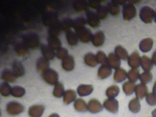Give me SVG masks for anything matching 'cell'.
Segmentation results:
<instances>
[{
	"instance_id": "obj_16",
	"label": "cell",
	"mask_w": 156,
	"mask_h": 117,
	"mask_svg": "<svg viewBox=\"0 0 156 117\" xmlns=\"http://www.w3.org/2000/svg\"><path fill=\"white\" fill-rule=\"evenodd\" d=\"M12 72L15 76L18 78L24 76L25 71L24 67L22 65V63L18 61H15L12 64Z\"/></svg>"
},
{
	"instance_id": "obj_1",
	"label": "cell",
	"mask_w": 156,
	"mask_h": 117,
	"mask_svg": "<svg viewBox=\"0 0 156 117\" xmlns=\"http://www.w3.org/2000/svg\"><path fill=\"white\" fill-rule=\"evenodd\" d=\"M22 39L23 43L30 49H35L40 44L39 37L34 33L24 35L22 37Z\"/></svg>"
},
{
	"instance_id": "obj_26",
	"label": "cell",
	"mask_w": 156,
	"mask_h": 117,
	"mask_svg": "<svg viewBox=\"0 0 156 117\" xmlns=\"http://www.w3.org/2000/svg\"><path fill=\"white\" fill-rule=\"evenodd\" d=\"M84 61L87 66L95 67L98 65L97 57L92 53H88L86 54L84 58Z\"/></svg>"
},
{
	"instance_id": "obj_33",
	"label": "cell",
	"mask_w": 156,
	"mask_h": 117,
	"mask_svg": "<svg viewBox=\"0 0 156 117\" xmlns=\"http://www.w3.org/2000/svg\"><path fill=\"white\" fill-rule=\"evenodd\" d=\"M108 12L112 16H116L120 13V7L119 5L114 2L112 1L111 2L108 3L107 5Z\"/></svg>"
},
{
	"instance_id": "obj_50",
	"label": "cell",
	"mask_w": 156,
	"mask_h": 117,
	"mask_svg": "<svg viewBox=\"0 0 156 117\" xmlns=\"http://www.w3.org/2000/svg\"><path fill=\"white\" fill-rule=\"evenodd\" d=\"M101 5V2L98 1H90L89 2V6L92 9H97Z\"/></svg>"
},
{
	"instance_id": "obj_48",
	"label": "cell",
	"mask_w": 156,
	"mask_h": 117,
	"mask_svg": "<svg viewBox=\"0 0 156 117\" xmlns=\"http://www.w3.org/2000/svg\"><path fill=\"white\" fill-rule=\"evenodd\" d=\"M146 101L150 105L154 106L156 105V95L153 93H148L146 96Z\"/></svg>"
},
{
	"instance_id": "obj_20",
	"label": "cell",
	"mask_w": 156,
	"mask_h": 117,
	"mask_svg": "<svg viewBox=\"0 0 156 117\" xmlns=\"http://www.w3.org/2000/svg\"><path fill=\"white\" fill-rule=\"evenodd\" d=\"M105 35L103 32L98 31L92 37V43L96 47L101 46L105 42Z\"/></svg>"
},
{
	"instance_id": "obj_52",
	"label": "cell",
	"mask_w": 156,
	"mask_h": 117,
	"mask_svg": "<svg viewBox=\"0 0 156 117\" xmlns=\"http://www.w3.org/2000/svg\"><path fill=\"white\" fill-rule=\"evenodd\" d=\"M113 1L116 4H117L118 5H123L126 3V1H115V0H114Z\"/></svg>"
},
{
	"instance_id": "obj_55",
	"label": "cell",
	"mask_w": 156,
	"mask_h": 117,
	"mask_svg": "<svg viewBox=\"0 0 156 117\" xmlns=\"http://www.w3.org/2000/svg\"><path fill=\"white\" fill-rule=\"evenodd\" d=\"M152 115H153V117H156V108L154 110H153V111H152Z\"/></svg>"
},
{
	"instance_id": "obj_46",
	"label": "cell",
	"mask_w": 156,
	"mask_h": 117,
	"mask_svg": "<svg viewBox=\"0 0 156 117\" xmlns=\"http://www.w3.org/2000/svg\"><path fill=\"white\" fill-rule=\"evenodd\" d=\"M25 94V90L20 86H15L12 88L11 95L14 97L20 98Z\"/></svg>"
},
{
	"instance_id": "obj_41",
	"label": "cell",
	"mask_w": 156,
	"mask_h": 117,
	"mask_svg": "<svg viewBox=\"0 0 156 117\" xmlns=\"http://www.w3.org/2000/svg\"><path fill=\"white\" fill-rule=\"evenodd\" d=\"M64 86L62 83L58 82L55 86V88L53 91V95L56 98H60L64 94Z\"/></svg>"
},
{
	"instance_id": "obj_2",
	"label": "cell",
	"mask_w": 156,
	"mask_h": 117,
	"mask_svg": "<svg viewBox=\"0 0 156 117\" xmlns=\"http://www.w3.org/2000/svg\"><path fill=\"white\" fill-rule=\"evenodd\" d=\"M154 10L153 8L147 6L142 7L140 10V18L142 21L146 24H149L152 22L153 18H154Z\"/></svg>"
},
{
	"instance_id": "obj_22",
	"label": "cell",
	"mask_w": 156,
	"mask_h": 117,
	"mask_svg": "<svg viewBox=\"0 0 156 117\" xmlns=\"http://www.w3.org/2000/svg\"><path fill=\"white\" fill-rule=\"evenodd\" d=\"M126 78H128V73L125 70L119 67L115 70L114 76V80L115 82L121 83Z\"/></svg>"
},
{
	"instance_id": "obj_24",
	"label": "cell",
	"mask_w": 156,
	"mask_h": 117,
	"mask_svg": "<svg viewBox=\"0 0 156 117\" xmlns=\"http://www.w3.org/2000/svg\"><path fill=\"white\" fill-rule=\"evenodd\" d=\"M153 62L151 58L146 56H143L141 58V67L145 72H149L153 67Z\"/></svg>"
},
{
	"instance_id": "obj_54",
	"label": "cell",
	"mask_w": 156,
	"mask_h": 117,
	"mask_svg": "<svg viewBox=\"0 0 156 117\" xmlns=\"http://www.w3.org/2000/svg\"><path fill=\"white\" fill-rule=\"evenodd\" d=\"M49 117H60V116L57 114H53L50 115Z\"/></svg>"
},
{
	"instance_id": "obj_36",
	"label": "cell",
	"mask_w": 156,
	"mask_h": 117,
	"mask_svg": "<svg viewBox=\"0 0 156 117\" xmlns=\"http://www.w3.org/2000/svg\"><path fill=\"white\" fill-rule=\"evenodd\" d=\"M135 87L136 86L135 83H132L130 81L125 82L122 86L123 91L126 95H132L135 91Z\"/></svg>"
},
{
	"instance_id": "obj_14",
	"label": "cell",
	"mask_w": 156,
	"mask_h": 117,
	"mask_svg": "<svg viewBox=\"0 0 156 117\" xmlns=\"http://www.w3.org/2000/svg\"><path fill=\"white\" fill-rule=\"evenodd\" d=\"M108 65L111 68L118 69L121 66V60L115 54L111 53L108 58Z\"/></svg>"
},
{
	"instance_id": "obj_39",
	"label": "cell",
	"mask_w": 156,
	"mask_h": 117,
	"mask_svg": "<svg viewBox=\"0 0 156 117\" xmlns=\"http://www.w3.org/2000/svg\"><path fill=\"white\" fill-rule=\"evenodd\" d=\"M87 22V20L83 16H80L77 18L73 21V28L76 30L78 29H81L85 27V24Z\"/></svg>"
},
{
	"instance_id": "obj_10",
	"label": "cell",
	"mask_w": 156,
	"mask_h": 117,
	"mask_svg": "<svg viewBox=\"0 0 156 117\" xmlns=\"http://www.w3.org/2000/svg\"><path fill=\"white\" fill-rule=\"evenodd\" d=\"M87 107L88 110L92 114L99 112L103 109V107L101 102L95 98L91 99L90 101H89Z\"/></svg>"
},
{
	"instance_id": "obj_45",
	"label": "cell",
	"mask_w": 156,
	"mask_h": 117,
	"mask_svg": "<svg viewBox=\"0 0 156 117\" xmlns=\"http://www.w3.org/2000/svg\"><path fill=\"white\" fill-rule=\"evenodd\" d=\"M140 80L142 84L149 83L153 79V74L150 72H144L140 75Z\"/></svg>"
},
{
	"instance_id": "obj_18",
	"label": "cell",
	"mask_w": 156,
	"mask_h": 117,
	"mask_svg": "<svg viewBox=\"0 0 156 117\" xmlns=\"http://www.w3.org/2000/svg\"><path fill=\"white\" fill-rule=\"evenodd\" d=\"M41 50L44 58L47 60H53L55 57V53L51 48L46 44H42Z\"/></svg>"
},
{
	"instance_id": "obj_19",
	"label": "cell",
	"mask_w": 156,
	"mask_h": 117,
	"mask_svg": "<svg viewBox=\"0 0 156 117\" xmlns=\"http://www.w3.org/2000/svg\"><path fill=\"white\" fill-rule=\"evenodd\" d=\"M36 69L38 72L43 73L49 69V62L48 60L44 58H41L37 60Z\"/></svg>"
},
{
	"instance_id": "obj_38",
	"label": "cell",
	"mask_w": 156,
	"mask_h": 117,
	"mask_svg": "<svg viewBox=\"0 0 156 117\" xmlns=\"http://www.w3.org/2000/svg\"><path fill=\"white\" fill-rule=\"evenodd\" d=\"M74 108L79 112H85L88 109V107L85 101L80 98H78L75 101L74 104Z\"/></svg>"
},
{
	"instance_id": "obj_28",
	"label": "cell",
	"mask_w": 156,
	"mask_h": 117,
	"mask_svg": "<svg viewBox=\"0 0 156 117\" xmlns=\"http://www.w3.org/2000/svg\"><path fill=\"white\" fill-rule=\"evenodd\" d=\"M16 77L15 76L12 72L8 69L4 70L1 74V79L5 82L14 83Z\"/></svg>"
},
{
	"instance_id": "obj_42",
	"label": "cell",
	"mask_w": 156,
	"mask_h": 117,
	"mask_svg": "<svg viewBox=\"0 0 156 117\" xmlns=\"http://www.w3.org/2000/svg\"><path fill=\"white\" fill-rule=\"evenodd\" d=\"M73 21L69 18H65L60 22L61 28L62 30H63L66 33L71 30V28L73 27Z\"/></svg>"
},
{
	"instance_id": "obj_7",
	"label": "cell",
	"mask_w": 156,
	"mask_h": 117,
	"mask_svg": "<svg viewBox=\"0 0 156 117\" xmlns=\"http://www.w3.org/2000/svg\"><path fill=\"white\" fill-rule=\"evenodd\" d=\"M103 106L108 111L116 114L118 112L119 110V102L115 99L109 98L104 101L103 103Z\"/></svg>"
},
{
	"instance_id": "obj_9",
	"label": "cell",
	"mask_w": 156,
	"mask_h": 117,
	"mask_svg": "<svg viewBox=\"0 0 156 117\" xmlns=\"http://www.w3.org/2000/svg\"><path fill=\"white\" fill-rule=\"evenodd\" d=\"M129 66L132 69H137L141 65V58L137 51H133L128 59Z\"/></svg>"
},
{
	"instance_id": "obj_17",
	"label": "cell",
	"mask_w": 156,
	"mask_h": 117,
	"mask_svg": "<svg viewBox=\"0 0 156 117\" xmlns=\"http://www.w3.org/2000/svg\"><path fill=\"white\" fill-rule=\"evenodd\" d=\"M62 66L64 70L70 72L75 67V62L74 58L72 56H68L66 58L62 60Z\"/></svg>"
},
{
	"instance_id": "obj_6",
	"label": "cell",
	"mask_w": 156,
	"mask_h": 117,
	"mask_svg": "<svg viewBox=\"0 0 156 117\" xmlns=\"http://www.w3.org/2000/svg\"><path fill=\"white\" fill-rule=\"evenodd\" d=\"M78 37V39L83 43L87 44L91 41L93 37L92 32L87 28H83L76 30V33Z\"/></svg>"
},
{
	"instance_id": "obj_44",
	"label": "cell",
	"mask_w": 156,
	"mask_h": 117,
	"mask_svg": "<svg viewBox=\"0 0 156 117\" xmlns=\"http://www.w3.org/2000/svg\"><path fill=\"white\" fill-rule=\"evenodd\" d=\"M108 10L107 6L101 5L97 9V14L100 20H105L108 14Z\"/></svg>"
},
{
	"instance_id": "obj_53",
	"label": "cell",
	"mask_w": 156,
	"mask_h": 117,
	"mask_svg": "<svg viewBox=\"0 0 156 117\" xmlns=\"http://www.w3.org/2000/svg\"><path fill=\"white\" fill-rule=\"evenodd\" d=\"M153 93L156 95V81L154 84V86H153Z\"/></svg>"
},
{
	"instance_id": "obj_5",
	"label": "cell",
	"mask_w": 156,
	"mask_h": 117,
	"mask_svg": "<svg viewBox=\"0 0 156 117\" xmlns=\"http://www.w3.org/2000/svg\"><path fill=\"white\" fill-rule=\"evenodd\" d=\"M123 20L126 21H129L133 20L137 15L136 8L132 4H128L123 6L122 10Z\"/></svg>"
},
{
	"instance_id": "obj_27",
	"label": "cell",
	"mask_w": 156,
	"mask_h": 117,
	"mask_svg": "<svg viewBox=\"0 0 156 117\" xmlns=\"http://www.w3.org/2000/svg\"><path fill=\"white\" fill-rule=\"evenodd\" d=\"M76 93L73 90H68L63 94V102L65 104H69L76 98Z\"/></svg>"
},
{
	"instance_id": "obj_13",
	"label": "cell",
	"mask_w": 156,
	"mask_h": 117,
	"mask_svg": "<svg viewBox=\"0 0 156 117\" xmlns=\"http://www.w3.org/2000/svg\"><path fill=\"white\" fill-rule=\"evenodd\" d=\"M135 94L137 99H143L148 94V88L145 84H138L135 87Z\"/></svg>"
},
{
	"instance_id": "obj_31",
	"label": "cell",
	"mask_w": 156,
	"mask_h": 117,
	"mask_svg": "<svg viewBox=\"0 0 156 117\" xmlns=\"http://www.w3.org/2000/svg\"><path fill=\"white\" fill-rule=\"evenodd\" d=\"M66 39L68 44L71 46H76L78 44V38L77 34L71 30L66 33Z\"/></svg>"
},
{
	"instance_id": "obj_29",
	"label": "cell",
	"mask_w": 156,
	"mask_h": 117,
	"mask_svg": "<svg viewBox=\"0 0 156 117\" xmlns=\"http://www.w3.org/2000/svg\"><path fill=\"white\" fill-rule=\"evenodd\" d=\"M62 30L61 28L60 22H56L52 26L50 27L49 29V37H57L61 33V31Z\"/></svg>"
},
{
	"instance_id": "obj_32",
	"label": "cell",
	"mask_w": 156,
	"mask_h": 117,
	"mask_svg": "<svg viewBox=\"0 0 156 117\" xmlns=\"http://www.w3.org/2000/svg\"><path fill=\"white\" fill-rule=\"evenodd\" d=\"M140 108L141 106L139 99H137V98H134L132 100H130L129 104V109L131 112L133 113L139 112Z\"/></svg>"
},
{
	"instance_id": "obj_56",
	"label": "cell",
	"mask_w": 156,
	"mask_h": 117,
	"mask_svg": "<svg viewBox=\"0 0 156 117\" xmlns=\"http://www.w3.org/2000/svg\"><path fill=\"white\" fill-rule=\"evenodd\" d=\"M154 22L156 23V11L155 12V15H154Z\"/></svg>"
},
{
	"instance_id": "obj_8",
	"label": "cell",
	"mask_w": 156,
	"mask_h": 117,
	"mask_svg": "<svg viewBox=\"0 0 156 117\" xmlns=\"http://www.w3.org/2000/svg\"><path fill=\"white\" fill-rule=\"evenodd\" d=\"M100 19L97 14L92 11H87V22L93 28L99 27Z\"/></svg>"
},
{
	"instance_id": "obj_51",
	"label": "cell",
	"mask_w": 156,
	"mask_h": 117,
	"mask_svg": "<svg viewBox=\"0 0 156 117\" xmlns=\"http://www.w3.org/2000/svg\"><path fill=\"white\" fill-rule=\"evenodd\" d=\"M151 60H152L153 63L156 66V50L153 53V55H152V57H151Z\"/></svg>"
},
{
	"instance_id": "obj_3",
	"label": "cell",
	"mask_w": 156,
	"mask_h": 117,
	"mask_svg": "<svg viewBox=\"0 0 156 117\" xmlns=\"http://www.w3.org/2000/svg\"><path fill=\"white\" fill-rule=\"evenodd\" d=\"M43 80L50 85H56L58 83V75L53 69H49L42 74Z\"/></svg>"
},
{
	"instance_id": "obj_23",
	"label": "cell",
	"mask_w": 156,
	"mask_h": 117,
	"mask_svg": "<svg viewBox=\"0 0 156 117\" xmlns=\"http://www.w3.org/2000/svg\"><path fill=\"white\" fill-rule=\"evenodd\" d=\"M94 90L92 85L81 84L77 88V93L78 95L81 97H84L91 94Z\"/></svg>"
},
{
	"instance_id": "obj_43",
	"label": "cell",
	"mask_w": 156,
	"mask_h": 117,
	"mask_svg": "<svg viewBox=\"0 0 156 117\" xmlns=\"http://www.w3.org/2000/svg\"><path fill=\"white\" fill-rule=\"evenodd\" d=\"M12 88L7 82H4L1 84L0 93L4 97H8L11 94Z\"/></svg>"
},
{
	"instance_id": "obj_12",
	"label": "cell",
	"mask_w": 156,
	"mask_h": 117,
	"mask_svg": "<svg viewBox=\"0 0 156 117\" xmlns=\"http://www.w3.org/2000/svg\"><path fill=\"white\" fill-rule=\"evenodd\" d=\"M44 109L45 108L42 105H33L29 109V116L30 117H41Z\"/></svg>"
},
{
	"instance_id": "obj_15",
	"label": "cell",
	"mask_w": 156,
	"mask_h": 117,
	"mask_svg": "<svg viewBox=\"0 0 156 117\" xmlns=\"http://www.w3.org/2000/svg\"><path fill=\"white\" fill-rule=\"evenodd\" d=\"M112 74V69L108 65H102L98 71V77L101 79H106Z\"/></svg>"
},
{
	"instance_id": "obj_30",
	"label": "cell",
	"mask_w": 156,
	"mask_h": 117,
	"mask_svg": "<svg viewBox=\"0 0 156 117\" xmlns=\"http://www.w3.org/2000/svg\"><path fill=\"white\" fill-rule=\"evenodd\" d=\"M115 53L119 58L123 60H126L129 58L128 52L122 46H117L115 49Z\"/></svg>"
},
{
	"instance_id": "obj_4",
	"label": "cell",
	"mask_w": 156,
	"mask_h": 117,
	"mask_svg": "<svg viewBox=\"0 0 156 117\" xmlns=\"http://www.w3.org/2000/svg\"><path fill=\"white\" fill-rule=\"evenodd\" d=\"M25 110L21 104L15 101L9 102L7 105L6 110L8 114L12 116L18 115L22 113Z\"/></svg>"
},
{
	"instance_id": "obj_47",
	"label": "cell",
	"mask_w": 156,
	"mask_h": 117,
	"mask_svg": "<svg viewBox=\"0 0 156 117\" xmlns=\"http://www.w3.org/2000/svg\"><path fill=\"white\" fill-rule=\"evenodd\" d=\"M96 57H97L98 63H99L100 64L105 65L108 62V58L106 55L105 54V53L103 51H98Z\"/></svg>"
},
{
	"instance_id": "obj_34",
	"label": "cell",
	"mask_w": 156,
	"mask_h": 117,
	"mask_svg": "<svg viewBox=\"0 0 156 117\" xmlns=\"http://www.w3.org/2000/svg\"><path fill=\"white\" fill-rule=\"evenodd\" d=\"M28 49V48L23 42L16 44L15 47V51L16 53L18 54V55L20 56H23L28 55L29 53Z\"/></svg>"
},
{
	"instance_id": "obj_40",
	"label": "cell",
	"mask_w": 156,
	"mask_h": 117,
	"mask_svg": "<svg viewBox=\"0 0 156 117\" xmlns=\"http://www.w3.org/2000/svg\"><path fill=\"white\" fill-rule=\"evenodd\" d=\"M120 90L118 86L116 85H113L108 88L106 90V95L108 97L114 98L118 96Z\"/></svg>"
},
{
	"instance_id": "obj_21",
	"label": "cell",
	"mask_w": 156,
	"mask_h": 117,
	"mask_svg": "<svg viewBox=\"0 0 156 117\" xmlns=\"http://www.w3.org/2000/svg\"><path fill=\"white\" fill-rule=\"evenodd\" d=\"M153 46V41L151 38L143 39L139 44V48L141 51L146 53L150 51Z\"/></svg>"
},
{
	"instance_id": "obj_37",
	"label": "cell",
	"mask_w": 156,
	"mask_h": 117,
	"mask_svg": "<svg viewBox=\"0 0 156 117\" xmlns=\"http://www.w3.org/2000/svg\"><path fill=\"white\" fill-rule=\"evenodd\" d=\"M140 70L138 69H132L128 73V79L129 81L135 83L140 77Z\"/></svg>"
},
{
	"instance_id": "obj_25",
	"label": "cell",
	"mask_w": 156,
	"mask_h": 117,
	"mask_svg": "<svg viewBox=\"0 0 156 117\" xmlns=\"http://www.w3.org/2000/svg\"><path fill=\"white\" fill-rule=\"evenodd\" d=\"M48 43L50 48L53 50L58 51L62 48V42L57 37H48Z\"/></svg>"
},
{
	"instance_id": "obj_49",
	"label": "cell",
	"mask_w": 156,
	"mask_h": 117,
	"mask_svg": "<svg viewBox=\"0 0 156 117\" xmlns=\"http://www.w3.org/2000/svg\"><path fill=\"white\" fill-rule=\"evenodd\" d=\"M68 51L65 48H61L58 50L56 53V57L58 59L63 60L68 56Z\"/></svg>"
},
{
	"instance_id": "obj_11",
	"label": "cell",
	"mask_w": 156,
	"mask_h": 117,
	"mask_svg": "<svg viewBox=\"0 0 156 117\" xmlns=\"http://www.w3.org/2000/svg\"><path fill=\"white\" fill-rule=\"evenodd\" d=\"M57 21V16L53 12H47L43 15V22L46 26L51 27Z\"/></svg>"
},
{
	"instance_id": "obj_35",
	"label": "cell",
	"mask_w": 156,
	"mask_h": 117,
	"mask_svg": "<svg viewBox=\"0 0 156 117\" xmlns=\"http://www.w3.org/2000/svg\"><path fill=\"white\" fill-rule=\"evenodd\" d=\"M73 7L78 12H81L87 11L88 4L85 1H76L73 3Z\"/></svg>"
}]
</instances>
